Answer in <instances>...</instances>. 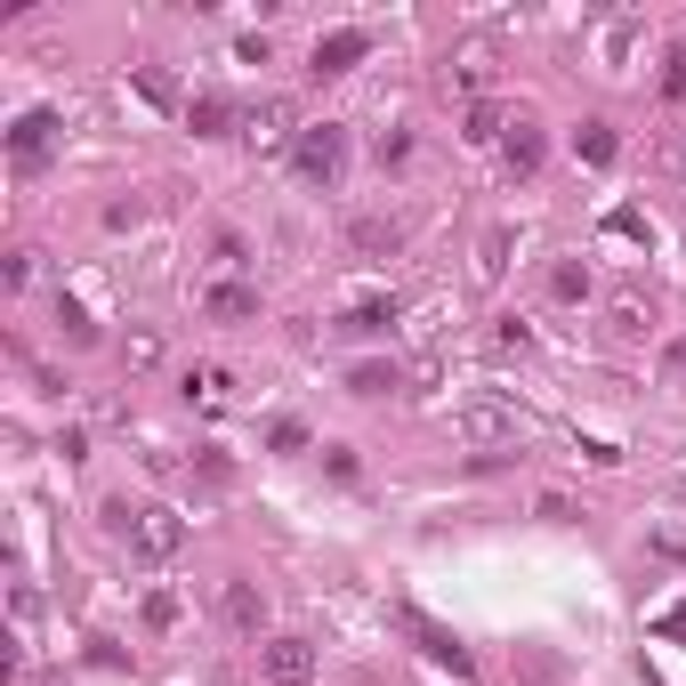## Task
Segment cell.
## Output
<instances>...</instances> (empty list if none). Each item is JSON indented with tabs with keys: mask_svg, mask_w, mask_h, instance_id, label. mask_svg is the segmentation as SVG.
Listing matches in <instances>:
<instances>
[{
	"mask_svg": "<svg viewBox=\"0 0 686 686\" xmlns=\"http://www.w3.org/2000/svg\"><path fill=\"white\" fill-rule=\"evenodd\" d=\"M226 622H235V630H243V638H251V630H259V622H267V598L251 590V581H226Z\"/></svg>",
	"mask_w": 686,
	"mask_h": 686,
	"instance_id": "cell-9",
	"label": "cell"
},
{
	"mask_svg": "<svg viewBox=\"0 0 686 686\" xmlns=\"http://www.w3.org/2000/svg\"><path fill=\"white\" fill-rule=\"evenodd\" d=\"M671 371H678V380H686V340H678V347H671Z\"/></svg>",
	"mask_w": 686,
	"mask_h": 686,
	"instance_id": "cell-25",
	"label": "cell"
},
{
	"mask_svg": "<svg viewBox=\"0 0 686 686\" xmlns=\"http://www.w3.org/2000/svg\"><path fill=\"white\" fill-rule=\"evenodd\" d=\"M549 291H557V299H590V267H581V259H566V267L549 275Z\"/></svg>",
	"mask_w": 686,
	"mask_h": 686,
	"instance_id": "cell-16",
	"label": "cell"
},
{
	"mask_svg": "<svg viewBox=\"0 0 686 686\" xmlns=\"http://www.w3.org/2000/svg\"><path fill=\"white\" fill-rule=\"evenodd\" d=\"M49 138H57V114H49V106H33V114H25V121L9 130V154H16V162L33 170V162L49 154Z\"/></svg>",
	"mask_w": 686,
	"mask_h": 686,
	"instance_id": "cell-7",
	"label": "cell"
},
{
	"mask_svg": "<svg viewBox=\"0 0 686 686\" xmlns=\"http://www.w3.org/2000/svg\"><path fill=\"white\" fill-rule=\"evenodd\" d=\"M581 162H590V170H606V162H614V130H606V121H581Z\"/></svg>",
	"mask_w": 686,
	"mask_h": 686,
	"instance_id": "cell-12",
	"label": "cell"
},
{
	"mask_svg": "<svg viewBox=\"0 0 686 686\" xmlns=\"http://www.w3.org/2000/svg\"><path fill=\"white\" fill-rule=\"evenodd\" d=\"M501 267H509V235L493 226V235H485V275H501Z\"/></svg>",
	"mask_w": 686,
	"mask_h": 686,
	"instance_id": "cell-22",
	"label": "cell"
},
{
	"mask_svg": "<svg viewBox=\"0 0 686 686\" xmlns=\"http://www.w3.org/2000/svg\"><path fill=\"white\" fill-rule=\"evenodd\" d=\"M397 323V299H364L356 316H347V331H388Z\"/></svg>",
	"mask_w": 686,
	"mask_h": 686,
	"instance_id": "cell-17",
	"label": "cell"
},
{
	"mask_svg": "<svg viewBox=\"0 0 686 686\" xmlns=\"http://www.w3.org/2000/svg\"><path fill=\"white\" fill-rule=\"evenodd\" d=\"M356 57H371V33H364V25H340V33H323V40H316V81L347 73Z\"/></svg>",
	"mask_w": 686,
	"mask_h": 686,
	"instance_id": "cell-6",
	"label": "cell"
},
{
	"mask_svg": "<svg viewBox=\"0 0 686 686\" xmlns=\"http://www.w3.org/2000/svg\"><path fill=\"white\" fill-rule=\"evenodd\" d=\"M452 428H461V445H476V452H501V445H517V412L509 404H493V397H476V404H461L452 412Z\"/></svg>",
	"mask_w": 686,
	"mask_h": 686,
	"instance_id": "cell-4",
	"label": "cell"
},
{
	"mask_svg": "<svg viewBox=\"0 0 686 686\" xmlns=\"http://www.w3.org/2000/svg\"><path fill=\"white\" fill-rule=\"evenodd\" d=\"M397 243H404V218H356V251L380 259V251H397Z\"/></svg>",
	"mask_w": 686,
	"mask_h": 686,
	"instance_id": "cell-10",
	"label": "cell"
},
{
	"mask_svg": "<svg viewBox=\"0 0 686 686\" xmlns=\"http://www.w3.org/2000/svg\"><path fill=\"white\" fill-rule=\"evenodd\" d=\"M347 388H356V397H388V388H397V364H356Z\"/></svg>",
	"mask_w": 686,
	"mask_h": 686,
	"instance_id": "cell-15",
	"label": "cell"
},
{
	"mask_svg": "<svg viewBox=\"0 0 686 686\" xmlns=\"http://www.w3.org/2000/svg\"><path fill=\"white\" fill-rule=\"evenodd\" d=\"M533 509H542L549 525H573V501H566V493H542V501H533Z\"/></svg>",
	"mask_w": 686,
	"mask_h": 686,
	"instance_id": "cell-23",
	"label": "cell"
},
{
	"mask_svg": "<svg viewBox=\"0 0 686 686\" xmlns=\"http://www.w3.org/2000/svg\"><path fill=\"white\" fill-rule=\"evenodd\" d=\"M283 121H291V106H259V114H251V138H259V145H275V138H283Z\"/></svg>",
	"mask_w": 686,
	"mask_h": 686,
	"instance_id": "cell-18",
	"label": "cell"
},
{
	"mask_svg": "<svg viewBox=\"0 0 686 686\" xmlns=\"http://www.w3.org/2000/svg\"><path fill=\"white\" fill-rule=\"evenodd\" d=\"M347 162V130L340 121H316V130H299V145H291V170H299L307 186H331Z\"/></svg>",
	"mask_w": 686,
	"mask_h": 686,
	"instance_id": "cell-2",
	"label": "cell"
},
{
	"mask_svg": "<svg viewBox=\"0 0 686 686\" xmlns=\"http://www.w3.org/2000/svg\"><path fill=\"white\" fill-rule=\"evenodd\" d=\"M145 622H154V630H170V622H178V598L154 590V598H145Z\"/></svg>",
	"mask_w": 686,
	"mask_h": 686,
	"instance_id": "cell-20",
	"label": "cell"
},
{
	"mask_svg": "<svg viewBox=\"0 0 686 686\" xmlns=\"http://www.w3.org/2000/svg\"><path fill=\"white\" fill-rule=\"evenodd\" d=\"M267 678H275V686H307V678H316V647H307V638H267Z\"/></svg>",
	"mask_w": 686,
	"mask_h": 686,
	"instance_id": "cell-5",
	"label": "cell"
},
{
	"mask_svg": "<svg viewBox=\"0 0 686 686\" xmlns=\"http://www.w3.org/2000/svg\"><path fill=\"white\" fill-rule=\"evenodd\" d=\"M186 397H226V371H186Z\"/></svg>",
	"mask_w": 686,
	"mask_h": 686,
	"instance_id": "cell-21",
	"label": "cell"
},
{
	"mask_svg": "<svg viewBox=\"0 0 686 686\" xmlns=\"http://www.w3.org/2000/svg\"><path fill=\"white\" fill-rule=\"evenodd\" d=\"M57 331H66V340H73V347H90V340H97V323H90V316H81V307H57Z\"/></svg>",
	"mask_w": 686,
	"mask_h": 686,
	"instance_id": "cell-19",
	"label": "cell"
},
{
	"mask_svg": "<svg viewBox=\"0 0 686 686\" xmlns=\"http://www.w3.org/2000/svg\"><path fill=\"white\" fill-rule=\"evenodd\" d=\"M647 323H654V316H647L638 299H614V316H606V331H614V340H638Z\"/></svg>",
	"mask_w": 686,
	"mask_h": 686,
	"instance_id": "cell-14",
	"label": "cell"
},
{
	"mask_svg": "<svg viewBox=\"0 0 686 686\" xmlns=\"http://www.w3.org/2000/svg\"><path fill=\"white\" fill-rule=\"evenodd\" d=\"M202 316H211V323H251V316H259V291H243V283H211V291H202Z\"/></svg>",
	"mask_w": 686,
	"mask_h": 686,
	"instance_id": "cell-8",
	"label": "cell"
},
{
	"mask_svg": "<svg viewBox=\"0 0 686 686\" xmlns=\"http://www.w3.org/2000/svg\"><path fill=\"white\" fill-rule=\"evenodd\" d=\"M397 630H404V638H421V654H428V662H445L452 678H476V654L445 630V622H428L421 606H397Z\"/></svg>",
	"mask_w": 686,
	"mask_h": 686,
	"instance_id": "cell-3",
	"label": "cell"
},
{
	"mask_svg": "<svg viewBox=\"0 0 686 686\" xmlns=\"http://www.w3.org/2000/svg\"><path fill=\"white\" fill-rule=\"evenodd\" d=\"M533 162H542V130L517 121V130H509V170H533Z\"/></svg>",
	"mask_w": 686,
	"mask_h": 686,
	"instance_id": "cell-13",
	"label": "cell"
},
{
	"mask_svg": "<svg viewBox=\"0 0 686 686\" xmlns=\"http://www.w3.org/2000/svg\"><path fill=\"white\" fill-rule=\"evenodd\" d=\"M662 90L686 97V49H671V66H662Z\"/></svg>",
	"mask_w": 686,
	"mask_h": 686,
	"instance_id": "cell-24",
	"label": "cell"
},
{
	"mask_svg": "<svg viewBox=\"0 0 686 686\" xmlns=\"http://www.w3.org/2000/svg\"><path fill=\"white\" fill-rule=\"evenodd\" d=\"M186 121H194V138H226L235 106H226V97H194V106H186Z\"/></svg>",
	"mask_w": 686,
	"mask_h": 686,
	"instance_id": "cell-11",
	"label": "cell"
},
{
	"mask_svg": "<svg viewBox=\"0 0 686 686\" xmlns=\"http://www.w3.org/2000/svg\"><path fill=\"white\" fill-rule=\"evenodd\" d=\"M145 566H162V557H178L186 549V517L178 509H162V501H145V509H130V533H121Z\"/></svg>",
	"mask_w": 686,
	"mask_h": 686,
	"instance_id": "cell-1",
	"label": "cell"
}]
</instances>
